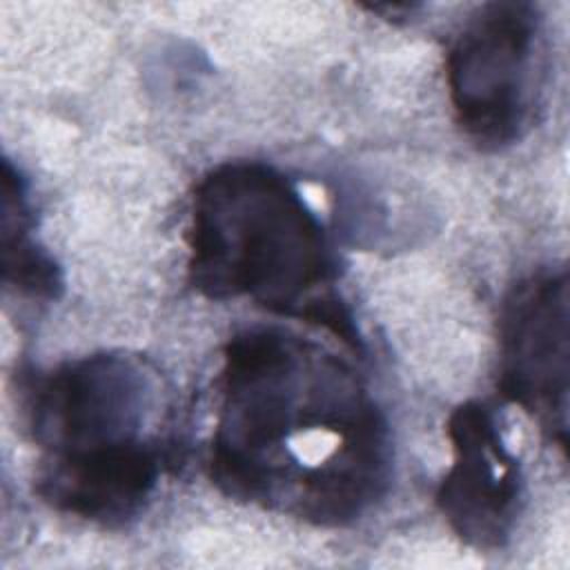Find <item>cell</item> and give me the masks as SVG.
<instances>
[{
  "instance_id": "obj_8",
  "label": "cell",
  "mask_w": 570,
  "mask_h": 570,
  "mask_svg": "<svg viewBox=\"0 0 570 570\" xmlns=\"http://www.w3.org/2000/svg\"><path fill=\"white\" fill-rule=\"evenodd\" d=\"M2 278L16 292L51 301L62 289L60 267L31 238V214L22 176L4 160L2 178Z\"/></svg>"
},
{
  "instance_id": "obj_5",
  "label": "cell",
  "mask_w": 570,
  "mask_h": 570,
  "mask_svg": "<svg viewBox=\"0 0 570 570\" xmlns=\"http://www.w3.org/2000/svg\"><path fill=\"white\" fill-rule=\"evenodd\" d=\"M568 272L517 283L499 316V392L561 448L568 443Z\"/></svg>"
},
{
  "instance_id": "obj_1",
  "label": "cell",
  "mask_w": 570,
  "mask_h": 570,
  "mask_svg": "<svg viewBox=\"0 0 570 570\" xmlns=\"http://www.w3.org/2000/svg\"><path fill=\"white\" fill-rule=\"evenodd\" d=\"M218 392L207 472L227 497L345 525L385 494L387 423L358 372L318 341L274 325L238 332Z\"/></svg>"
},
{
  "instance_id": "obj_6",
  "label": "cell",
  "mask_w": 570,
  "mask_h": 570,
  "mask_svg": "<svg viewBox=\"0 0 570 570\" xmlns=\"http://www.w3.org/2000/svg\"><path fill=\"white\" fill-rule=\"evenodd\" d=\"M452 465L436 490V505L452 532L476 550L510 539L521 505V468L508 450L494 412L465 401L448 419Z\"/></svg>"
},
{
  "instance_id": "obj_2",
  "label": "cell",
  "mask_w": 570,
  "mask_h": 570,
  "mask_svg": "<svg viewBox=\"0 0 570 570\" xmlns=\"http://www.w3.org/2000/svg\"><path fill=\"white\" fill-rule=\"evenodd\" d=\"M187 247V276L203 296L252 298L358 345L352 318L332 292L336 256L327 234L278 169L236 160L207 171L194 191Z\"/></svg>"
},
{
  "instance_id": "obj_3",
  "label": "cell",
  "mask_w": 570,
  "mask_h": 570,
  "mask_svg": "<svg viewBox=\"0 0 570 570\" xmlns=\"http://www.w3.org/2000/svg\"><path fill=\"white\" fill-rule=\"evenodd\" d=\"M541 13L532 2H488L448 51L454 118L481 149H503L530 127L537 102Z\"/></svg>"
},
{
  "instance_id": "obj_7",
  "label": "cell",
  "mask_w": 570,
  "mask_h": 570,
  "mask_svg": "<svg viewBox=\"0 0 570 570\" xmlns=\"http://www.w3.org/2000/svg\"><path fill=\"white\" fill-rule=\"evenodd\" d=\"M160 445L98 452L42 461L36 492L51 508L102 525H122L138 517L160 476Z\"/></svg>"
},
{
  "instance_id": "obj_4",
  "label": "cell",
  "mask_w": 570,
  "mask_h": 570,
  "mask_svg": "<svg viewBox=\"0 0 570 570\" xmlns=\"http://www.w3.org/2000/svg\"><path fill=\"white\" fill-rule=\"evenodd\" d=\"M156 381L125 354L69 361L27 385V425L42 461L151 443Z\"/></svg>"
}]
</instances>
